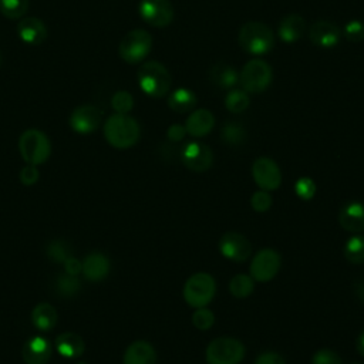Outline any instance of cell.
Returning a JSON list of instances; mask_svg holds the SVG:
<instances>
[{"instance_id":"1","label":"cell","mask_w":364,"mask_h":364,"mask_svg":"<svg viewBox=\"0 0 364 364\" xmlns=\"http://www.w3.org/2000/svg\"><path fill=\"white\" fill-rule=\"evenodd\" d=\"M107 142L117 149L134 146L141 135L139 124L128 114H112L102 127Z\"/></svg>"},{"instance_id":"2","label":"cell","mask_w":364,"mask_h":364,"mask_svg":"<svg viewBox=\"0 0 364 364\" xmlns=\"http://www.w3.org/2000/svg\"><path fill=\"white\" fill-rule=\"evenodd\" d=\"M139 88L152 98H162L171 91L172 77L168 68L155 60L145 61L136 73Z\"/></svg>"},{"instance_id":"3","label":"cell","mask_w":364,"mask_h":364,"mask_svg":"<svg viewBox=\"0 0 364 364\" xmlns=\"http://www.w3.org/2000/svg\"><path fill=\"white\" fill-rule=\"evenodd\" d=\"M239 46L250 55H264L274 47L276 38L270 27L262 21H247L239 30Z\"/></svg>"},{"instance_id":"4","label":"cell","mask_w":364,"mask_h":364,"mask_svg":"<svg viewBox=\"0 0 364 364\" xmlns=\"http://www.w3.org/2000/svg\"><path fill=\"white\" fill-rule=\"evenodd\" d=\"M18 151L26 164L41 165L51 154V144L48 136L36 128L26 129L18 138Z\"/></svg>"},{"instance_id":"5","label":"cell","mask_w":364,"mask_h":364,"mask_svg":"<svg viewBox=\"0 0 364 364\" xmlns=\"http://www.w3.org/2000/svg\"><path fill=\"white\" fill-rule=\"evenodd\" d=\"M273 80L272 67L262 58L249 60L239 73V82L247 94L263 92Z\"/></svg>"},{"instance_id":"6","label":"cell","mask_w":364,"mask_h":364,"mask_svg":"<svg viewBox=\"0 0 364 364\" xmlns=\"http://www.w3.org/2000/svg\"><path fill=\"white\" fill-rule=\"evenodd\" d=\"M152 37L146 30L135 28L128 31L118 46L119 57L128 64H136L145 60L151 53Z\"/></svg>"},{"instance_id":"7","label":"cell","mask_w":364,"mask_h":364,"mask_svg":"<svg viewBox=\"0 0 364 364\" xmlns=\"http://www.w3.org/2000/svg\"><path fill=\"white\" fill-rule=\"evenodd\" d=\"M245 357V346L233 337H218L208 344V364H239Z\"/></svg>"},{"instance_id":"8","label":"cell","mask_w":364,"mask_h":364,"mask_svg":"<svg viewBox=\"0 0 364 364\" xmlns=\"http://www.w3.org/2000/svg\"><path fill=\"white\" fill-rule=\"evenodd\" d=\"M216 291L215 279L208 273L192 274L183 286L185 301L195 309L205 307L213 299Z\"/></svg>"},{"instance_id":"9","label":"cell","mask_w":364,"mask_h":364,"mask_svg":"<svg viewBox=\"0 0 364 364\" xmlns=\"http://www.w3.org/2000/svg\"><path fill=\"white\" fill-rule=\"evenodd\" d=\"M138 11L141 18L152 27H166L175 16L173 6L169 0H141Z\"/></svg>"},{"instance_id":"10","label":"cell","mask_w":364,"mask_h":364,"mask_svg":"<svg viewBox=\"0 0 364 364\" xmlns=\"http://www.w3.org/2000/svg\"><path fill=\"white\" fill-rule=\"evenodd\" d=\"M102 121V111L92 104H82L73 109L68 122L73 131L77 134H91L94 132Z\"/></svg>"},{"instance_id":"11","label":"cell","mask_w":364,"mask_h":364,"mask_svg":"<svg viewBox=\"0 0 364 364\" xmlns=\"http://www.w3.org/2000/svg\"><path fill=\"white\" fill-rule=\"evenodd\" d=\"M280 269V256L273 249H262L250 263V277L256 282L272 280Z\"/></svg>"},{"instance_id":"12","label":"cell","mask_w":364,"mask_h":364,"mask_svg":"<svg viewBox=\"0 0 364 364\" xmlns=\"http://www.w3.org/2000/svg\"><path fill=\"white\" fill-rule=\"evenodd\" d=\"M181 159L188 169L193 172H203L212 166L213 154L206 144L191 141L183 145L181 151Z\"/></svg>"},{"instance_id":"13","label":"cell","mask_w":364,"mask_h":364,"mask_svg":"<svg viewBox=\"0 0 364 364\" xmlns=\"http://www.w3.org/2000/svg\"><path fill=\"white\" fill-rule=\"evenodd\" d=\"M252 176L256 185L263 191H274L282 183V172L277 164L266 156L257 158L252 165Z\"/></svg>"},{"instance_id":"14","label":"cell","mask_w":364,"mask_h":364,"mask_svg":"<svg viewBox=\"0 0 364 364\" xmlns=\"http://www.w3.org/2000/svg\"><path fill=\"white\" fill-rule=\"evenodd\" d=\"M222 256L233 262H245L252 253L250 242L237 232H228L219 240Z\"/></svg>"},{"instance_id":"15","label":"cell","mask_w":364,"mask_h":364,"mask_svg":"<svg viewBox=\"0 0 364 364\" xmlns=\"http://www.w3.org/2000/svg\"><path fill=\"white\" fill-rule=\"evenodd\" d=\"M309 37L313 44L321 48H333L338 44L341 38L340 28L327 20H318L311 24L309 30Z\"/></svg>"},{"instance_id":"16","label":"cell","mask_w":364,"mask_h":364,"mask_svg":"<svg viewBox=\"0 0 364 364\" xmlns=\"http://www.w3.org/2000/svg\"><path fill=\"white\" fill-rule=\"evenodd\" d=\"M53 347L50 341L41 336L28 338L21 350V357L26 364H47L51 358Z\"/></svg>"},{"instance_id":"17","label":"cell","mask_w":364,"mask_h":364,"mask_svg":"<svg viewBox=\"0 0 364 364\" xmlns=\"http://www.w3.org/2000/svg\"><path fill=\"white\" fill-rule=\"evenodd\" d=\"M18 38L28 46H40L47 38V27L38 17H21L17 23Z\"/></svg>"},{"instance_id":"18","label":"cell","mask_w":364,"mask_h":364,"mask_svg":"<svg viewBox=\"0 0 364 364\" xmlns=\"http://www.w3.org/2000/svg\"><path fill=\"white\" fill-rule=\"evenodd\" d=\"M213 125H215V117L206 108H199L192 111L185 121L186 132L195 138L208 135L212 131Z\"/></svg>"},{"instance_id":"19","label":"cell","mask_w":364,"mask_h":364,"mask_svg":"<svg viewBox=\"0 0 364 364\" xmlns=\"http://www.w3.org/2000/svg\"><path fill=\"white\" fill-rule=\"evenodd\" d=\"M109 260L105 255L100 252H92L85 256L82 262V274L90 282H101L109 273Z\"/></svg>"},{"instance_id":"20","label":"cell","mask_w":364,"mask_h":364,"mask_svg":"<svg viewBox=\"0 0 364 364\" xmlns=\"http://www.w3.org/2000/svg\"><path fill=\"white\" fill-rule=\"evenodd\" d=\"M304 30H306V21L300 14H296V13L284 16L277 26L279 38L284 43H296L303 37Z\"/></svg>"},{"instance_id":"21","label":"cell","mask_w":364,"mask_h":364,"mask_svg":"<svg viewBox=\"0 0 364 364\" xmlns=\"http://www.w3.org/2000/svg\"><path fill=\"white\" fill-rule=\"evenodd\" d=\"M343 229L351 233H360L364 230V205L360 202H350L338 215Z\"/></svg>"},{"instance_id":"22","label":"cell","mask_w":364,"mask_h":364,"mask_svg":"<svg viewBox=\"0 0 364 364\" xmlns=\"http://www.w3.org/2000/svg\"><path fill=\"white\" fill-rule=\"evenodd\" d=\"M156 351L144 340L131 343L124 353V364H155Z\"/></svg>"},{"instance_id":"23","label":"cell","mask_w":364,"mask_h":364,"mask_svg":"<svg viewBox=\"0 0 364 364\" xmlns=\"http://www.w3.org/2000/svg\"><path fill=\"white\" fill-rule=\"evenodd\" d=\"M55 348L64 358H78L82 355L85 344L75 333H63L55 338Z\"/></svg>"},{"instance_id":"24","label":"cell","mask_w":364,"mask_h":364,"mask_svg":"<svg viewBox=\"0 0 364 364\" xmlns=\"http://www.w3.org/2000/svg\"><path fill=\"white\" fill-rule=\"evenodd\" d=\"M168 107L178 114H185V112H191L195 105H196V95L192 90L185 88V87H179L176 90H173L169 95H168Z\"/></svg>"},{"instance_id":"25","label":"cell","mask_w":364,"mask_h":364,"mask_svg":"<svg viewBox=\"0 0 364 364\" xmlns=\"http://www.w3.org/2000/svg\"><path fill=\"white\" fill-rule=\"evenodd\" d=\"M209 78L219 88H232L239 82V73L226 63H218L210 68Z\"/></svg>"},{"instance_id":"26","label":"cell","mask_w":364,"mask_h":364,"mask_svg":"<svg viewBox=\"0 0 364 364\" xmlns=\"http://www.w3.org/2000/svg\"><path fill=\"white\" fill-rule=\"evenodd\" d=\"M57 310L50 303H38L31 311V323L41 331H50L57 323Z\"/></svg>"},{"instance_id":"27","label":"cell","mask_w":364,"mask_h":364,"mask_svg":"<svg viewBox=\"0 0 364 364\" xmlns=\"http://www.w3.org/2000/svg\"><path fill=\"white\" fill-rule=\"evenodd\" d=\"M249 104H250V98L245 90L232 88L225 97V107L232 114L243 112L249 107Z\"/></svg>"},{"instance_id":"28","label":"cell","mask_w":364,"mask_h":364,"mask_svg":"<svg viewBox=\"0 0 364 364\" xmlns=\"http://www.w3.org/2000/svg\"><path fill=\"white\" fill-rule=\"evenodd\" d=\"M344 256L354 264L364 263V236L354 235L344 245Z\"/></svg>"},{"instance_id":"29","label":"cell","mask_w":364,"mask_h":364,"mask_svg":"<svg viewBox=\"0 0 364 364\" xmlns=\"http://www.w3.org/2000/svg\"><path fill=\"white\" fill-rule=\"evenodd\" d=\"M30 0H0V13L10 20H20L28 10Z\"/></svg>"},{"instance_id":"30","label":"cell","mask_w":364,"mask_h":364,"mask_svg":"<svg viewBox=\"0 0 364 364\" xmlns=\"http://www.w3.org/2000/svg\"><path fill=\"white\" fill-rule=\"evenodd\" d=\"M253 287H255L253 279L243 273L233 276L229 282V290H230L232 296H235L237 299L247 297L253 291Z\"/></svg>"},{"instance_id":"31","label":"cell","mask_w":364,"mask_h":364,"mask_svg":"<svg viewBox=\"0 0 364 364\" xmlns=\"http://www.w3.org/2000/svg\"><path fill=\"white\" fill-rule=\"evenodd\" d=\"M46 252H47V257L54 263H64L70 256H73L70 243L63 239H55L50 242Z\"/></svg>"},{"instance_id":"32","label":"cell","mask_w":364,"mask_h":364,"mask_svg":"<svg viewBox=\"0 0 364 364\" xmlns=\"http://www.w3.org/2000/svg\"><path fill=\"white\" fill-rule=\"evenodd\" d=\"M55 289H57L55 291L60 296L71 297L78 293V290L81 289V283L77 276H73V274H68L64 272V274L58 276V279L55 280Z\"/></svg>"},{"instance_id":"33","label":"cell","mask_w":364,"mask_h":364,"mask_svg":"<svg viewBox=\"0 0 364 364\" xmlns=\"http://www.w3.org/2000/svg\"><path fill=\"white\" fill-rule=\"evenodd\" d=\"M111 107L115 114H128L134 108V98L128 91L119 90L112 95Z\"/></svg>"},{"instance_id":"34","label":"cell","mask_w":364,"mask_h":364,"mask_svg":"<svg viewBox=\"0 0 364 364\" xmlns=\"http://www.w3.org/2000/svg\"><path fill=\"white\" fill-rule=\"evenodd\" d=\"M222 139L229 144V145H237L240 142H243L245 139V129L243 127H240V124H236V122H226L222 128Z\"/></svg>"},{"instance_id":"35","label":"cell","mask_w":364,"mask_h":364,"mask_svg":"<svg viewBox=\"0 0 364 364\" xmlns=\"http://www.w3.org/2000/svg\"><path fill=\"white\" fill-rule=\"evenodd\" d=\"M192 323L199 330H208L213 326L215 316L210 310H208L205 307H199V309H196V311L192 316Z\"/></svg>"},{"instance_id":"36","label":"cell","mask_w":364,"mask_h":364,"mask_svg":"<svg viewBox=\"0 0 364 364\" xmlns=\"http://www.w3.org/2000/svg\"><path fill=\"white\" fill-rule=\"evenodd\" d=\"M344 37L351 43H360L364 40V23L360 20L348 21L343 28Z\"/></svg>"},{"instance_id":"37","label":"cell","mask_w":364,"mask_h":364,"mask_svg":"<svg viewBox=\"0 0 364 364\" xmlns=\"http://www.w3.org/2000/svg\"><path fill=\"white\" fill-rule=\"evenodd\" d=\"M296 195L303 200H310L316 193V183L310 178H299L294 185Z\"/></svg>"},{"instance_id":"38","label":"cell","mask_w":364,"mask_h":364,"mask_svg":"<svg viewBox=\"0 0 364 364\" xmlns=\"http://www.w3.org/2000/svg\"><path fill=\"white\" fill-rule=\"evenodd\" d=\"M250 205L256 212H266L272 206V196L267 191H257L250 198Z\"/></svg>"},{"instance_id":"39","label":"cell","mask_w":364,"mask_h":364,"mask_svg":"<svg viewBox=\"0 0 364 364\" xmlns=\"http://www.w3.org/2000/svg\"><path fill=\"white\" fill-rule=\"evenodd\" d=\"M311 364H343L341 358L337 353L328 348H320L314 353L311 358Z\"/></svg>"},{"instance_id":"40","label":"cell","mask_w":364,"mask_h":364,"mask_svg":"<svg viewBox=\"0 0 364 364\" xmlns=\"http://www.w3.org/2000/svg\"><path fill=\"white\" fill-rule=\"evenodd\" d=\"M38 176H40V173H38L37 166H36V165H30V164H27L26 166H23V168L20 169V173H18L20 182H21L23 185H26V186L34 185V183L38 181Z\"/></svg>"},{"instance_id":"41","label":"cell","mask_w":364,"mask_h":364,"mask_svg":"<svg viewBox=\"0 0 364 364\" xmlns=\"http://www.w3.org/2000/svg\"><path fill=\"white\" fill-rule=\"evenodd\" d=\"M186 134H188V132H186L185 125H181V124H172V125L168 128V131H166V136H168V139L172 141V142H179V141H182Z\"/></svg>"},{"instance_id":"42","label":"cell","mask_w":364,"mask_h":364,"mask_svg":"<svg viewBox=\"0 0 364 364\" xmlns=\"http://www.w3.org/2000/svg\"><path fill=\"white\" fill-rule=\"evenodd\" d=\"M255 364H286V361L280 354L273 351H266L257 357Z\"/></svg>"},{"instance_id":"43","label":"cell","mask_w":364,"mask_h":364,"mask_svg":"<svg viewBox=\"0 0 364 364\" xmlns=\"http://www.w3.org/2000/svg\"><path fill=\"white\" fill-rule=\"evenodd\" d=\"M82 269V262H80L77 257L70 256L65 262H64V272L73 276H77Z\"/></svg>"},{"instance_id":"44","label":"cell","mask_w":364,"mask_h":364,"mask_svg":"<svg viewBox=\"0 0 364 364\" xmlns=\"http://www.w3.org/2000/svg\"><path fill=\"white\" fill-rule=\"evenodd\" d=\"M357 351L364 357V330L361 331V334L358 336V338H357Z\"/></svg>"},{"instance_id":"45","label":"cell","mask_w":364,"mask_h":364,"mask_svg":"<svg viewBox=\"0 0 364 364\" xmlns=\"http://www.w3.org/2000/svg\"><path fill=\"white\" fill-rule=\"evenodd\" d=\"M0 63H1V53H0Z\"/></svg>"},{"instance_id":"46","label":"cell","mask_w":364,"mask_h":364,"mask_svg":"<svg viewBox=\"0 0 364 364\" xmlns=\"http://www.w3.org/2000/svg\"><path fill=\"white\" fill-rule=\"evenodd\" d=\"M353 364H361V363H353Z\"/></svg>"}]
</instances>
